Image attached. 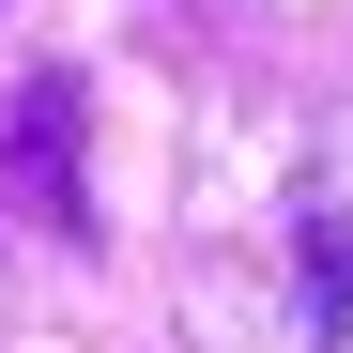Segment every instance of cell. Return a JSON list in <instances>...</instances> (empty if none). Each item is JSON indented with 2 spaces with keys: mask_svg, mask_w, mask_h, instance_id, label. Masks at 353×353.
Returning <instances> with one entry per match:
<instances>
[{
  "mask_svg": "<svg viewBox=\"0 0 353 353\" xmlns=\"http://www.w3.org/2000/svg\"><path fill=\"white\" fill-rule=\"evenodd\" d=\"M307 338H353V215L307 200Z\"/></svg>",
  "mask_w": 353,
  "mask_h": 353,
  "instance_id": "cell-2",
  "label": "cell"
},
{
  "mask_svg": "<svg viewBox=\"0 0 353 353\" xmlns=\"http://www.w3.org/2000/svg\"><path fill=\"white\" fill-rule=\"evenodd\" d=\"M77 123H92V92L46 62L16 108H0V215H31V230H62V246H92V200H77Z\"/></svg>",
  "mask_w": 353,
  "mask_h": 353,
  "instance_id": "cell-1",
  "label": "cell"
}]
</instances>
